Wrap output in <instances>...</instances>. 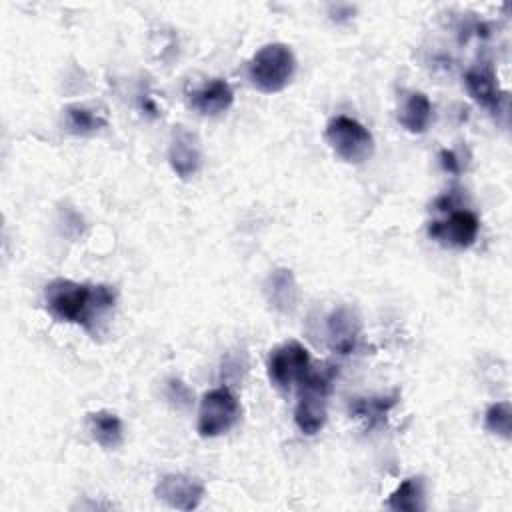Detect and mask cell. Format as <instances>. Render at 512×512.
<instances>
[{"mask_svg":"<svg viewBox=\"0 0 512 512\" xmlns=\"http://www.w3.org/2000/svg\"><path fill=\"white\" fill-rule=\"evenodd\" d=\"M46 310L60 322L80 324L96 332L106 316L114 310L116 290L108 284H84L56 278L44 292Z\"/></svg>","mask_w":512,"mask_h":512,"instance_id":"6da1fadb","label":"cell"},{"mask_svg":"<svg viewBox=\"0 0 512 512\" xmlns=\"http://www.w3.org/2000/svg\"><path fill=\"white\" fill-rule=\"evenodd\" d=\"M334 378L336 368L332 364H324L318 370H310L302 378L294 408V422L302 434L314 436L324 428L328 396L332 392Z\"/></svg>","mask_w":512,"mask_h":512,"instance_id":"7a4b0ae2","label":"cell"},{"mask_svg":"<svg viewBox=\"0 0 512 512\" xmlns=\"http://www.w3.org/2000/svg\"><path fill=\"white\" fill-rule=\"evenodd\" d=\"M296 72V58L290 46L272 42L262 46L248 64L250 82L266 94L284 90Z\"/></svg>","mask_w":512,"mask_h":512,"instance_id":"3957f363","label":"cell"},{"mask_svg":"<svg viewBox=\"0 0 512 512\" xmlns=\"http://www.w3.org/2000/svg\"><path fill=\"white\" fill-rule=\"evenodd\" d=\"M324 138L332 152L348 164H362L374 152L370 130L350 116H334L328 120Z\"/></svg>","mask_w":512,"mask_h":512,"instance_id":"277c9868","label":"cell"},{"mask_svg":"<svg viewBox=\"0 0 512 512\" xmlns=\"http://www.w3.org/2000/svg\"><path fill=\"white\" fill-rule=\"evenodd\" d=\"M240 414L242 408L228 388H212L200 400L198 434L202 438H218L238 424Z\"/></svg>","mask_w":512,"mask_h":512,"instance_id":"5b68a950","label":"cell"},{"mask_svg":"<svg viewBox=\"0 0 512 512\" xmlns=\"http://www.w3.org/2000/svg\"><path fill=\"white\" fill-rule=\"evenodd\" d=\"M266 370L272 386L288 392L310 372V354L296 340L284 342L270 352Z\"/></svg>","mask_w":512,"mask_h":512,"instance_id":"8992f818","label":"cell"},{"mask_svg":"<svg viewBox=\"0 0 512 512\" xmlns=\"http://www.w3.org/2000/svg\"><path fill=\"white\" fill-rule=\"evenodd\" d=\"M480 230V222L470 210L452 208L442 220H432L428 224V236L448 248H468L474 244Z\"/></svg>","mask_w":512,"mask_h":512,"instance_id":"52a82bcc","label":"cell"},{"mask_svg":"<svg viewBox=\"0 0 512 512\" xmlns=\"http://www.w3.org/2000/svg\"><path fill=\"white\" fill-rule=\"evenodd\" d=\"M362 322L354 308L338 306L326 318V340L332 352L348 356L358 348Z\"/></svg>","mask_w":512,"mask_h":512,"instance_id":"ba28073f","label":"cell"},{"mask_svg":"<svg viewBox=\"0 0 512 512\" xmlns=\"http://www.w3.org/2000/svg\"><path fill=\"white\" fill-rule=\"evenodd\" d=\"M154 494L158 500L166 502L170 508L176 510H194L200 506L206 488L204 484L186 474H166L154 486Z\"/></svg>","mask_w":512,"mask_h":512,"instance_id":"9c48e42d","label":"cell"},{"mask_svg":"<svg viewBox=\"0 0 512 512\" xmlns=\"http://www.w3.org/2000/svg\"><path fill=\"white\" fill-rule=\"evenodd\" d=\"M168 162L178 178H192L202 166V148L198 136L184 126H178L170 136Z\"/></svg>","mask_w":512,"mask_h":512,"instance_id":"30bf717a","label":"cell"},{"mask_svg":"<svg viewBox=\"0 0 512 512\" xmlns=\"http://www.w3.org/2000/svg\"><path fill=\"white\" fill-rule=\"evenodd\" d=\"M190 106L202 116H218L234 104V90L224 78H212L188 94Z\"/></svg>","mask_w":512,"mask_h":512,"instance_id":"8fae6325","label":"cell"},{"mask_svg":"<svg viewBox=\"0 0 512 512\" xmlns=\"http://www.w3.org/2000/svg\"><path fill=\"white\" fill-rule=\"evenodd\" d=\"M264 294L268 304L280 314H292L298 306L300 290L290 268H276L264 282Z\"/></svg>","mask_w":512,"mask_h":512,"instance_id":"7c38bea8","label":"cell"},{"mask_svg":"<svg viewBox=\"0 0 512 512\" xmlns=\"http://www.w3.org/2000/svg\"><path fill=\"white\" fill-rule=\"evenodd\" d=\"M466 82V90L472 96L474 102H478L480 106L498 112L500 104L504 102V92H500L494 70L490 66H474L466 72L464 76Z\"/></svg>","mask_w":512,"mask_h":512,"instance_id":"4fadbf2b","label":"cell"},{"mask_svg":"<svg viewBox=\"0 0 512 512\" xmlns=\"http://www.w3.org/2000/svg\"><path fill=\"white\" fill-rule=\"evenodd\" d=\"M108 126L106 108L94 104H70L64 108V128L74 136H94Z\"/></svg>","mask_w":512,"mask_h":512,"instance_id":"5bb4252c","label":"cell"},{"mask_svg":"<svg viewBox=\"0 0 512 512\" xmlns=\"http://www.w3.org/2000/svg\"><path fill=\"white\" fill-rule=\"evenodd\" d=\"M432 102L422 92H408L398 108V122L410 134H424L432 122Z\"/></svg>","mask_w":512,"mask_h":512,"instance_id":"9a60e30c","label":"cell"},{"mask_svg":"<svg viewBox=\"0 0 512 512\" xmlns=\"http://www.w3.org/2000/svg\"><path fill=\"white\" fill-rule=\"evenodd\" d=\"M88 428L92 438L106 450H114L124 440L122 420L110 410H98L88 416Z\"/></svg>","mask_w":512,"mask_h":512,"instance_id":"2e32d148","label":"cell"},{"mask_svg":"<svg viewBox=\"0 0 512 512\" xmlns=\"http://www.w3.org/2000/svg\"><path fill=\"white\" fill-rule=\"evenodd\" d=\"M386 506L396 512H420L426 510V490L424 478L410 476L406 478L386 500Z\"/></svg>","mask_w":512,"mask_h":512,"instance_id":"e0dca14e","label":"cell"},{"mask_svg":"<svg viewBox=\"0 0 512 512\" xmlns=\"http://www.w3.org/2000/svg\"><path fill=\"white\" fill-rule=\"evenodd\" d=\"M398 400V392L388 394V396H370V398H356L350 404V412L352 416L360 418L366 422L368 428L378 426L386 414L390 412V408L396 404Z\"/></svg>","mask_w":512,"mask_h":512,"instance_id":"ac0fdd59","label":"cell"},{"mask_svg":"<svg viewBox=\"0 0 512 512\" xmlns=\"http://www.w3.org/2000/svg\"><path fill=\"white\" fill-rule=\"evenodd\" d=\"M484 426L490 434H496L504 440H510L512 432V406L508 400L494 402L484 414Z\"/></svg>","mask_w":512,"mask_h":512,"instance_id":"d6986e66","label":"cell"},{"mask_svg":"<svg viewBox=\"0 0 512 512\" xmlns=\"http://www.w3.org/2000/svg\"><path fill=\"white\" fill-rule=\"evenodd\" d=\"M168 398L174 400L176 398V404L178 406H186L190 402V390L176 378L168 380Z\"/></svg>","mask_w":512,"mask_h":512,"instance_id":"ffe728a7","label":"cell"},{"mask_svg":"<svg viewBox=\"0 0 512 512\" xmlns=\"http://www.w3.org/2000/svg\"><path fill=\"white\" fill-rule=\"evenodd\" d=\"M440 158H442V166H444L446 170H450V172H458V162H456V158H454V154H452V152L442 150V152H440Z\"/></svg>","mask_w":512,"mask_h":512,"instance_id":"44dd1931","label":"cell"}]
</instances>
